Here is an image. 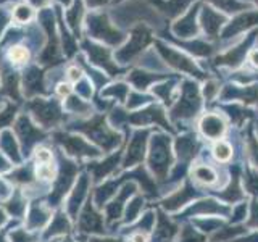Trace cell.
Wrapping results in <instances>:
<instances>
[{"instance_id": "obj_1", "label": "cell", "mask_w": 258, "mask_h": 242, "mask_svg": "<svg viewBox=\"0 0 258 242\" xmlns=\"http://www.w3.org/2000/svg\"><path fill=\"white\" fill-rule=\"evenodd\" d=\"M258 23V15L255 13H245L239 16L236 21H232V24H229L228 28L224 31V37H231V34H236V32L242 31V29H247L248 26H252V24H256Z\"/></svg>"}, {"instance_id": "obj_2", "label": "cell", "mask_w": 258, "mask_h": 242, "mask_svg": "<svg viewBox=\"0 0 258 242\" xmlns=\"http://www.w3.org/2000/svg\"><path fill=\"white\" fill-rule=\"evenodd\" d=\"M202 131L205 133V136L212 137V139H216L220 137L224 131V123L218 118V116H205L204 121H202Z\"/></svg>"}, {"instance_id": "obj_3", "label": "cell", "mask_w": 258, "mask_h": 242, "mask_svg": "<svg viewBox=\"0 0 258 242\" xmlns=\"http://www.w3.org/2000/svg\"><path fill=\"white\" fill-rule=\"evenodd\" d=\"M202 21H204V28L208 32L210 36L215 37L218 34L221 26V21H223V16H220L218 13H215L212 8H205L204 15H202Z\"/></svg>"}, {"instance_id": "obj_4", "label": "cell", "mask_w": 258, "mask_h": 242, "mask_svg": "<svg viewBox=\"0 0 258 242\" xmlns=\"http://www.w3.org/2000/svg\"><path fill=\"white\" fill-rule=\"evenodd\" d=\"M8 58H10V62H13L16 65L26 63L29 60V52H28L26 47L16 45V47H12L10 48V52H8Z\"/></svg>"}, {"instance_id": "obj_5", "label": "cell", "mask_w": 258, "mask_h": 242, "mask_svg": "<svg viewBox=\"0 0 258 242\" xmlns=\"http://www.w3.org/2000/svg\"><path fill=\"white\" fill-rule=\"evenodd\" d=\"M196 177H197L199 181H202V183L210 184V183H213V181L216 179V174L213 173V169H212V168L200 166V168L196 169Z\"/></svg>"}, {"instance_id": "obj_6", "label": "cell", "mask_w": 258, "mask_h": 242, "mask_svg": "<svg viewBox=\"0 0 258 242\" xmlns=\"http://www.w3.org/2000/svg\"><path fill=\"white\" fill-rule=\"evenodd\" d=\"M216 7H221L226 12H237L240 8H244V5H240L237 0H212Z\"/></svg>"}, {"instance_id": "obj_7", "label": "cell", "mask_w": 258, "mask_h": 242, "mask_svg": "<svg viewBox=\"0 0 258 242\" xmlns=\"http://www.w3.org/2000/svg\"><path fill=\"white\" fill-rule=\"evenodd\" d=\"M215 157L218 160H228L231 157V147L228 144H224V142H220V144H216V147H215Z\"/></svg>"}, {"instance_id": "obj_8", "label": "cell", "mask_w": 258, "mask_h": 242, "mask_svg": "<svg viewBox=\"0 0 258 242\" xmlns=\"http://www.w3.org/2000/svg\"><path fill=\"white\" fill-rule=\"evenodd\" d=\"M37 176L39 177H44V179H48V177L53 176V168L48 165V163L39 165V168H37Z\"/></svg>"}, {"instance_id": "obj_9", "label": "cell", "mask_w": 258, "mask_h": 242, "mask_svg": "<svg viewBox=\"0 0 258 242\" xmlns=\"http://www.w3.org/2000/svg\"><path fill=\"white\" fill-rule=\"evenodd\" d=\"M36 157H37V160L40 161V163H50V160H52L50 152L45 150V149H39L37 153H36Z\"/></svg>"}, {"instance_id": "obj_10", "label": "cell", "mask_w": 258, "mask_h": 242, "mask_svg": "<svg viewBox=\"0 0 258 242\" xmlns=\"http://www.w3.org/2000/svg\"><path fill=\"white\" fill-rule=\"evenodd\" d=\"M70 91H71L70 84H60V86H58V94H60V95H68Z\"/></svg>"}, {"instance_id": "obj_11", "label": "cell", "mask_w": 258, "mask_h": 242, "mask_svg": "<svg viewBox=\"0 0 258 242\" xmlns=\"http://www.w3.org/2000/svg\"><path fill=\"white\" fill-rule=\"evenodd\" d=\"M250 62H252L253 67L258 68V50H253L252 53H250Z\"/></svg>"}, {"instance_id": "obj_12", "label": "cell", "mask_w": 258, "mask_h": 242, "mask_svg": "<svg viewBox=\"0 0 258 242\" xmlns=\"http://www.w3.org/2000/svg\"><path fill=\"white\" fill-rule=\"evenodd\" d=\"M133 242H145V237L144 236H134Z\"/></svg>"}, {"instance_id": "obj_13", "label": "cell", "mask_w": 258, "mask_h": 242, "mask_svg": "<svg viewBox=\"0 0 258 242\" xmlns=\"http://www.w3.org/2000/svg\"><path fill=\"white\" fill-rule=\"evenodd\" d=\"M256 2H258V0H256Z\"/></svg>"}]
</instances>
